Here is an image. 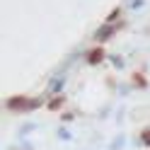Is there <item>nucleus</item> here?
I'll use <instances>...</instances> for the list:
<instances>
[{
  "label": "nucleus",
  "instance_id": "1",
  "mask_svg": "<svg viewBox=\"0 0 150 150\" xmlns=\"http://www.w3.org/2000/svg\"><path fill=\"white\" fill-rule=\"evenodd\" d=\"M102 58H104V51H102V49H95L90 53V63H99Z\"/></svg>",
  "mask_w": 150,
  "mask_h": 150
},
{
  "label": "nucleus",
  "instance_id": "3",
  "mask_svg": "<svg viewBox=\"0 0 150 150\" xmlns=\"http://www.w3.org/2000/svg\"><path fill=\"white\" fill-rule=\"evenodd\" d=\"M143 143L150 145V131H143Z\"/></svg>",
  "mask_w": 150,
  "mask_h": 150
},
{
  "label": "nucleus",
  "instance_id": "2",
  "mask_svg": "<svg viewBox=\"0 0 150 150\" xmlns=\"http://www.w3.org/2000/svg\"><path fill=\"white\" fill-rule=\"evenodd\" d=\"M61 102H63V99H61V97H56V99H53V102H51V109H58V107H61Z\"/></svg>",
  "mask_w": 150,
  "mask_h": 150
}]
</instances>
